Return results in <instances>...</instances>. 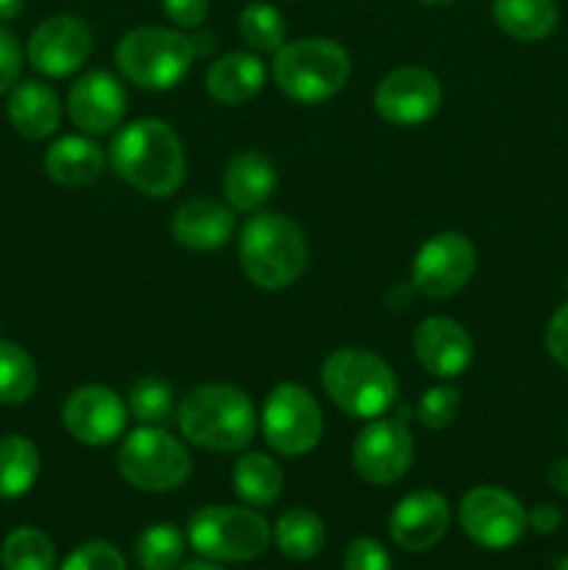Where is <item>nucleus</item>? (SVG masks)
Instances as JSON below:
<instances>
[{
    "label": "nucleus",
    "instance_id": "obj_1",
    "mask_svg": "<svg viewBox=\"0 0 568 570\" xmlns=\"http://www.w3.org/2000/svg\"><path fill=\"white\" fill-rule=\"evenodd\" d=\"M109 161L117 176L148 198H167L184 184L187 159L173 126L156 117L134 120L111 139Z\"/></svg>",
    "mask_w": 568,
    "mask_h": 570
},
{
    "label": "nucleus",
    "instance_id": "obj_2",
    "mask_svg": "<svg viewBox=\"0 0 568 570\" xmlns=\"http://www.w3.org/2000/svg\"><path fill=\"white\" fill-rule=\"evenodd\" d=\"M178 429L184 440L206 451L248 449L256 434V410L248 393L234 384H204L178 404Z\"/></svg>",
    "mask_w": 568,
    "mask_h": 570
},
{
    "label": "nucleus",
    "instance_id": "obj_3",
    "mask_svg": "<svg viewBox=\"0 0 568 570\" xmlns=\"http://www.w3.org/2000/svg\"><path fill=\"white\" fill-rule=\"evenodd\" d=\"M237 254L251 284L259 289H284L306 271L310 245L298 223L276 212H265L243 226Z\"/></svg>",
    "mask_w": 568,
    "mask_h": 570
},
{
    "label": "nucleus",
    "instance_id": "obj_4",
    "mask_svg": "<svg viewBox=\"0 0 568 570\" xmlns=\"http://www.w3.org/2000/svg\"><path fill=\"white\" fill-rule=\"evenodd\" d=\"M321 384L340 412L373 421L393 410L399 379L379 354L365 348H337L321 367Z\"/></svg>",
    "mask_w": 568,
    "mask_h": 570
},
{
    "label": "nucleus",
    "instance_id": "obj_5",
    "mask_svg": "<svg viewBox=\"0 0 568 570\" xmlns=\"http://www.w3.org/2000/svg\"><path fill=\"white\" fill-rule=\"evenodd\" d=\"M349 76L351 56L334 39L304 37L284 42L273 53V81L295 104L312 106L334 98Z\"/></svg>",
    "mask_w": 568,
    "mask_h": 570
},
{
    "label": "nucleus",
    "instance_id": "obj_6",
    "mask_svg": "<svg viewBox=\"0 0 568 570\" xmlns=\"http://www.w3.org/2000/svg\"><path fill=\"white\" fill-rule=\"evenodd\" d=\"M115 61L126 81L161 92L184 81L195 61V42L173 28L139 26L117 42Z\"/></svg>",
    "mask_w": 568,
    "mask_h": 570
},
{
    "label": "nucleus",
    "instance_id": "obj_7",
    "mask_svg": "<svg viewBox=\"0 0 568 570\" xmlns=\"http://www.w3.org/2000/svg\"><path fill=\"white\" fill-rule=\"evenodd\" d=\"M187 540L206 560L251 562L271 546V527L245 507H200L189 518Z\"/></svg>",
    "mask_w": 568,
    "mask_h": 570
},
{
    "label": "nucleus",
    "instance_id": "obj_8",
    "mask_svg": "<svg viewBox=\"0 0 568 570\" xmlns=\"http://www.w3.org/2000/svg\"><path fill=\"white\" fill-rule=\"evenodd\" d=\"M117 471L143 493H167L182 488L193 473V460L182 440L161 426H139L117 451Z\"/></svg>",
    "mask_w": 568,
    "mask_h": 570
},
{
    "label": "nucleus",
    "instance_id": "obj_9",
    "mask_svg": "<svg viewBox=\"0 0 568 570\" xmlns=\"http://www.w3.org/2000/svg\"><path fill=\"white\" fill-rule=\"evenodd\" d=\"M262 434L267 445L284 456H301L323 438V412L301 384H278L262 406Z\"/></svg>",
    "mask_w": 568,
    "mask_h": 570
},
{
    "label": "nucleus",
    "instance_id": "obj_10",
    "mask_svg": "<svg viewBox=\"0 0 568 570\" xmlns=\"http://www.w3.org/2000/svg\"><path fill=\"white\" fill-rule=\"evenodd\" d=\"M477 271V250L466 234L440 232L412 259V287L427 298H451L468 287Z\"/></svg>",
    "mask_w": 568,
    "mask_h": 570
},
{
    "label": "nucleus",
    "instance_id": "obj_11",
    "mask_svg": "<svg viewBox=\"0 0 568 570\" xmlns=\"http://www.w3.org/2000/svg\"><path fill=\"white\" fill-rule=\"evenodd\" d=\"M460 523L468 538L484 549H510L527 532V510L501 488H473L460 501Z\"/></svg>",
    "mask_w": 568,
    "mask_h": 570
},
{
    "label": "nucleus",
    "instance_id": "obj_12",
    "mask_svg": "<svg viewBox=\"0 0 568 570\" xmlns=\"http://www.w3.org/2000/svg\"><path fill=\"white\" fill-rule=\"evenodd\" d=\"M415 456V440L404 421L373 417L354 440L351 462L354 471L371 484H393L410 471Z\"/></svg>",
    "mask_w": 568,
    "mask_h": 570
},
{
    "label": "nucleus",
    "instance_id": "obj_13",
    "mask_svg": "<svg viewBox=\"0 0 568 570\" xmlns=\"http://www.w3.org/2000/svg\"><path fill=\"white\" fill-rule=\"evenodd\" d=\"M440 104H443V87L438 76L423 67L390 70L373 92L379 117L393 126H421L438 115Z\"/></svg>",
    "mask_w": 568,
    "mask_h": 570
},
{
    "label": "nucleus",
    "instance_id": "obj_14",
    "mask_svg": "<svg viewBox=\"0 0 568 570\" xmlns=\"http://www.w3.org/2000/svg\"><path fill=\"white\" fill-rule=\"evenodd\" d=\"M92 53V28L72 14L48 17L28 39V61L48 78H65L81 70Z\"/></svg>",
    "mask_w": 568,
    "mask_h": 570
},
{
    "label": "nucleus",
    "instance_id": "obj_15",
    "mask_svg": "<svg viewBox=\"0 0 568 570\" xmlns=\"http://www.w3.org/2000/svg\"><path fill=\"white\" fill-rule=\"evenodd\" d=\"M67 434L84 445H109L126 432L128 404L111 387L87 384L72 390L61 406Z\"/></svg>",
    "mask_w": 568,
    "mask_h": 570
},
{
    "label": "nucleus",
    "instance_id": "obj_16",
    "mask_svg": "<svg viewBox=\"0 0 568 570\" xmlns=\"http://www.w3.org/2000/svg\"><path fill=\"white\" fill-rule=\"evenodd\" d=\"M128 98L123 83L106 70H89L70 87L67 111L84 134H109L123 122Z\"/></svg>",
    "mask_w": 568,
    "mask_h": 570
},
{
    "label": "nucleus",
    "instance_id": "obj_17",
    "mask_svg": "<svg viewBox=\"0 0 568 570\" xmlns=\"http://www.w3.org/2000/svg\"><path fill=\"white\" fill-rule=\"evenodd\" d=\"M412 354L432 376L457 379L471 365L473 340L454 317L432 315L418 323L412 334Z\"/></svg>",
    "mask_w": 568,
    "mask_h": 570
},
{
    "label": "nucleus",
    "instance_id": "obj_18",
    "mask_svg": "<svg viewBox=\"0 0 568 570\" xmlns=\"http://www.w3.org/2000/svg\"><path fill=\"white\" fill-rule=\"evenodd\" d=\"M449 501L434 490L404 495L390 512V538L404 551H427L449 532Z\"/></svg>",
    "mask_w": 568,
    "mask_h": 570
},
{
    "label": "nucleus",
    "instance_id": "obj_19",
    "mask_svg": "<svg viewBox=\"0 0 568 570\" xmlns=\"http://www.w3.org/2000/svg\"><path fill=\"white\" fill-rule=\"evenodd\" d=\"M173 237L189 250H217L232 239L234 212L232 206L212 198H189L173 215Z\"/></svg>",
    "mask_w": 568,
    "mask_h": 570
},
{
    "label": "nucleus",
    "instance_id": "obj_20",
    "mask_svg": "<svg viewBox=\"0 0 568 570\" xmlns=\"http://www.w3.org/2000/svg\"><path fill=\"white\" fill-rule=\"evenodd\" d=\"M9 122L20 137L48 139L61 122V100L45 81H22L9 89Z\"/></svg>",
    "mask_w": 568,
    "mask_h": 570
},
{
    "label": "nucleus",
    "instance_id": "obj_21",
    "mask_svg": "<svg viewBox=\"0 0 568 570\" xmlns=\"http://www.w3.org/2000/svg\"><path fill=\"white\" fill-rule=\"evenodd\" d=\"M276 189V167L259 150H239L223 173V195L237 212H256Z\"/></svg>",
    "mask_w": 568,
    "mask_h": 570
},
{
    "label": "nucleus",
    "instance_id": "obj_22",
    "mask_svg": "<svg viewBox=\"0 0 568 570\" xmlns=\"http://www.w3.org/2000/svg\"><path fill=\"white\" fill-rule=\"evenodd\" d=\"M265 65L256 53H234L221 56L206 70V92L226 106H239L245 100L256 98L259 89L265 87Z\"/></svg>",
    "mask_w": 568,
    "mask_h": 570
},
{
    "label": "nucleus",
    "instance_id": "obj_23",
    "mask_svg": "<svg viewBox=\"0 0 568 570\" xmlns=\"http://www.w3.org/2000/svg\"><path fill=\"white\" fill-rule=\"evenodd\" d=\"M104 165V148L78 134L56 139L45 154V173L50 176V181L61 184V187H87V184L98 181Z\"/></svg>",
    "mask_w": 568,
    "mask_h": 570
},
{
    "label": "nucleus",
    "instance_id": "obj_24",
    "mask_svg": "<svg viewBox=\"0 0 568 570\" xmlns=\"http://www.w3.org/2000/svg\"><path fill=\"white\" fill-rule=\"evenodd\" d=\"M493 20L507 37L538 42L555 31L560 11L555 0H493Z\"/></svg>",
    "mask_w": 568,
    "mask_h": 570
},
{
    "label": "nucleus",
    "instance_id": "obj_25",
    "mask_svg": "<svg viewBox=\"0 0 568 570\" xmlns=\"http://www.w3.org/2000/svg\"><path fill=\"white\" fill-rule=\"evenodd\" d=\"M232 484L234 493L248 507H271L282 495L284 473L276 460H271L262 451H251L234 462Z\"/></svg>",
    "mask_w": 568,
    "mask_h": 570
},
{
    "label": "nucleus",
    "instance_id": "obj_26",
    "mask_svg": "<svg viewBox=\"0 0 568 570\" xmlns=\"http://www.w3.org/2000/svg\"><path fill=\"white\" fill-rule=\"evenodd\" d=\"M39 449L22 434L0 438V499H20L39 476Z\"/></svg>",
    "mask_w": 568,
    "mask_h": 570
},
{
    "label": "nucleus",
    "instance_id": "obj_27",
    "mask_svg": "<svg viewBox=\"0 0 568 570\" xmlns=\"http://www.w3.org/2000/svg\"><path fill=\"white\" fill-rule=\"evenodd\" d=\"M273 543L290 560H312L326 543V527L310 510L284 512L273 529Z\"/></svg>",
    "mask_w": 568,
    "mask_h": 570
},
{
    "label": "nucleus",
    "instance_id": "obj_28",
    "mask_svg": "<svg viewBox=\"0 0 568 570\" xmlns=\"http://www.w3.org/2000/svg\"><path fill=\"white\" fill-rule=\"evenodd\" d=\"M128 412L143 426H170L178 417V404L173 387L159 376H143L128 390Z\"/></svg>",
    "mask_w": 568,
    "mask_h": 570
},
{
    "label": "nucleus",
    "instance_id": "obj_29",
    "mask_svg": "<svg viewBox=\"0 0 568 570\" xmlns=\"http://www.w3.org/2000/svg\"><path fill=\"white\" fill-rule=\"evenodd\" d=\"M39 382L37 362L22 345L0 340V404H26Z\"/></svg>",
    "mask_w": 568,
    "mask_h": 570
},
{
    "label": "nucleus",
    "instance_id": "obj_30",
    "mask_svg": "<svg viewBox=\"0 0 568 570\" xmlns=\"http://www.w3.org/2000/svg\"><path fill=\"white\" fill-rule=\"evenodd\" d=\"M0 562L3 570H53L56 549L42 529L20 527L3 540Z\"/></svg>",
    "mask_w": 568,
    "mask_h": 570
},
{
    "label": "nucleus",
    "instance_id": "obj_31",
    "mask_svg": "<svg viewBox=\"0 0 568 570\" xmlns=\"http://www.w3.org/2000/svg\"><path fill=\"white\" fill-rule=\"evenodd\" d=\"M237 31L245 39V45L256 53H276L284 39H287V22H284L282 11L276 6L248 3L239 11Z\"/></svg>",
    "mask_w": 568,
    "mask_h": 570
},
{
    "label": "nucleus",
    "instance_id": "obj_32",
    "mask_svg": "<svg viewBox=\"0 0 568 570\" xmlns=\"http://www.w3.org/2000/svg\"><path fill=\"white\" fill-rule=\"evenodd\" d=\"M184 557V534L170 523L148 527L137 540V562L143 570H173Z\"/></svg>",
    "mask_w": 568,
    "mask_h": 570
},
{
    "label": "nucleus",
    "instance_id": "obj_33",
    "mask_svg": "<svg viewBox=\"0 0 568 570\" xmlns=\"http://www.w3.org/2000/svg\"><path fill=\"white\" fill-rule=\"evenodd\" d=\"M462 399L460 390L451 384H440V387H429L418 401V421L427 429H445L454 423L457 412H460Z\"/></svg>",
    "mask_w": 568,
    "mask_h": 570
},
{
    "label": "nucleus",
    "instance_id": "obj_34",
    "mask_svg": "<svg viewBox=\"0 0 568 570\" xmlns=\"http://www.w3.org/2000/svg\"><path fill=\"white\" fill-rule=\"evenodd\" d=\"M61 570H128L120 551L111 543H84L65 560Z\"/></svg>",
    "mask_w": 568,
    "mask_h": 570
},
{
    "label": "nucleus",
    "instance_id": "obj_35",
    "mask_svg": "<svg viewBox=\"0 0 568 570\" xmlns=\"http://www.w3.org/2000/svg\"><path fill=\"white\" fill-rule=\"evenodd\" d=\"M345 570H390V554L373 538H356L343 554Z\"/></svg>",
    "mask_w": 568,
    "mask_h": 570
},
{
    "label": "nucleus",
    "instance_id": "obj_36",
    "mask_svg": "<svg viewBox=\"0 0 568 570\" xmlns=\"http://www.w3.org/2000/svg\"><path fill=\"white\" fill-rule=\"evenodd\" d=\"M22 72V48L17 37L0 28V95L9 92Z\"/></svg>",
    "mask_w": 568,
    "mask_h": 570
},
{
    "label": "nucleus",
    "instance_id": "obj_37",
    "mask_svg": "<svg viewBox=\"0 0 568 570\" xmlns=\"http://www.w3.org/2000/svg\"><path fill=\"white\" fill-rule=\"evenodd\" d=\"M167 20L178 28H198L209 17V0H161Z\"/></svg>",
    "mask_w": 568,
    "mask_h": 570
},
{
    "label": "nucleus",
    "instance_id": "obj_38",
    "mask_svg": "<svg viewBox=\"0 0 568 570\" xmlns=\"http://www.w3.org/2000/svg\"><path fill=\"white\" fill-rule=\"evenodd\" d=\"M546 351L557 365L568 367V301L551 315L546 326Z\"/></svg>",
    "mask_w": 568,
    "mask_h": 570
},
{
    "label": "nucleus",
    "instance_id": "obj_39",
    "mask_svg": "<svg viewBox=\"0 0 568 570\" xmlns=\"http://www.w3.org/2000/svg\"><path fill=\"white\" fill-rule=\"evenodd\" d=\"M560 521H562V515H560V510H557L555 504H538V507H535V510L527 515V523H529V527H532L538 534L555 532V529L560 527Z\"/></svg>",
    "mask_w": 568,
    "mask_h": 570
},
{
    "label": "nucleus",
    "instance_id": "obj_40",
    "mask_svg": "<svg viewBox=\"0 0 568 570\" xmlns=\"http://www.w3.org/2000/svg\"><path fill=\"white\" fill-rule=\"evenodd\" d=\"M549 484L557 490V493L568 495V460H566V456H562V460H557V462H551Z\"/></svg>",
    "mask_w": 568,
    "mask_h": 570
},
{
    "label": "nucleus",
    "instance_id": "obj_41",
    "mask_svg": "<svg viewBox=\"0 0 568 570\" xmlns=\"http://www.w3.org/2000/svg\"><path fill=\"white\" fill-rule=\"evenodd\" d=\"M22 6H26V0H0V20H14Z\"/></svg>",
    "mask_w": 568,
    "mask_h": 570
},
{
    "label": "nucleus",
    "instance_id": "obj_42",
    "mask_svg": "<svg viewBox=\"0 0 568 570\" xmlns=\"http://www.w3.org/2000/svg\"><path fill=\"white\" fill-rule=\"evenodd\" d=\"M178 570H221V568L209 566V562H187V566H182Z\"/></svg>",
    "mask_w": 568,
    "mask_h": 570
},
{
    "label": "nucleus",
    "instance_id": "obj_43",
    "mask_svg": "<svg viewBox=\"0 0 568 570\" xmlns=\"http://www.w3.org/2000/svg\"><path fill=\"white\" fill-rule=\"evenodd\" d=\"M427 6H445V3H454V0H421Z\"/></svg>",
    "mask_w": 568,
    "mask_h": 570
},
{
    "label": "nucleus",
    "instance_id": "obj_44",
    "mask_svg": "<svg viewBox=\"0 0 568 570\" xmlns=\"http://www.w3.org/2000/svg\"><path fill=\"white\" fill-rule=\"evenodd\" d=\"M557 570H568V557L560 562V566H557Z\"/></svg>",
    "mask_w": 568,
    "mask_h": 570
}]
</instances>
